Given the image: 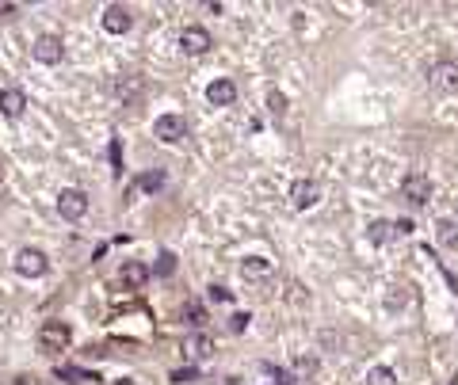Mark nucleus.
Listing matches in <instances>:
<instances>
[{"label": "nucleus", "instance_id": "412c9836", "mask_svg": "<svg viewBox=\"0 0 458 385\" xmlns=\"http://www.w3.org/2000/svg\"><path fill=\"white\" fill-rule=\"evenodd\" d=\"M249 321H252L249 313H233V317H229V332H244V329H249Z\"/></svg>", "mask_w": 458, "mask_h": 385}, {"label": "nucleus", "instance_id": "dca6fc26", "mask_svg": "<svg viewBox=\"0 0 458 385\" xmlns=\"http://www.w3.org/2000/svg\"><path fill=\"white\" fill-rule=\"evenodd\" d=\"M241 271L249 275V278H264V275H272V264H267L264 256H249V259L241 264Z\"/></svg>", "mask_w": 458, "mask_h": 385}, {"label": "nucleus", "instance_id": "2eb2a0df", "mask_svg": "<svg viewBox=\"0 0 458 385\" xmlns=\"http://www.w3.org/2000/svg\"><path fill=\"white\" fill-rule=\"evenodd\" d=\"M436 236H439V244H443V248H455L458 244V221H451V218H439V225H436Z\"/></svg>", "mask_w": 458, "mask_h": 385}, {"label": "nucleus", "instance_id": "0eeeda50", "mask_svg": "<svg viewBox=\"0 0 458 385\" xmlns=\"http://www.w3.org/2000/svg\"><path fill=\"white\" fill-rule=\"evenodd\" d=\"M31 57H35V61H43V65H57V61L65 57L61 38H57V35H38L35 46H31Z\"/></svg>", "mask_w": 458, "mask_h": 385}, {"label": "nucleus", "instance_id": "393cba45", "mask_svg": "<svg viewBox=\"0 0 458 385\" xmlns=\"http://www.w3.org/2000/svg\"><path fill=\"white\" fill-rule=\"evenodd\" d=\"M275 378H279V385H294V378H286L283 370H275Z\"/></svg>", "mask_w": 458, "mask_h": 385}, {"label": "nucleus", "instance_id": "a878e982", "mask_svg": "<svg viewBox=\"0 0 458 385\" xmlns=\"http://www.w3.org/2000/svg\"><path fill=\"white\" fill-rule=\"evenodd\" d=\"M15 385H35V378H27V374H20V378H15Z\"/></svg>", "mask_w": 458, "mask_h": 385}, {"label": "nucleus", "instance_id": "7ed1b4c3", "mask_svg": "<svg viewBox=\"0 0 458 385\" xmlns=\"http://www.w3.org/2000/svg\"><path fill=\"white\" fill-rule=\"evenodd\" d=\"M15 271L23 278H38L50 271V259H46L43 248H20V256H15Z\"/></svg>", "mask_w": 458, "mask_h": 385}, {"label": "nucleus", "instance_id": "f8f14e48", "mask_svg": "<svg viewBox=\"0 0 458 385\" xmlns=\"http://www.w3.org/2000/svg\"><path fill=\"white\" fill-rule=\"evenodd\" d=\"M207 100L214 103V107H229V103L237 100V84H233V80H226V77L214 80V84L207 88Z\"/></svg>", "mask_w": 458, "mask_h": 385}, {"label": "nucleus", "instance_id": "b1692460", "mask_svg": "<svg viewBox=\"0 0 458 385\" xmlns=\"http://www.w3.org/2000/svg\"><path fill=\"white\" fill-rule=\"evenodd\" d=\"M172 267H176V264H172V256H168V252H165V256H161V275H168Z\"/></svg>", "mask_w": 458, "mask_h": 385}, {"label": "nucleus", "instance_id": "6ab92c4d", "mask_svg": "<svg viewBox=\"0 0 458 385\" xmlns=\"http://www.w3.org/2000/svg\"><path fill=\"white\" fill-rule=\"evenodd\" d=\"M267 111H272L275 119H283V114H286V96L283 92H272V96H267Z\"/></svg>", "mask_w": 458, "mask_h": 385}, {"label": "nucleus", "instance_id": "20e7f679", "mask_svg": "<svg viewBox=\"0 0 458 385\" xmlns=\"http://www.w3.org/2000/svg\"><path fill=\"white\" fill-rule=\"evenodd\" d=\"M153 137H161L165 145H176L187 137V122L184 114H161L157 122H153Z\"/></svg>", "mask_w": 458, "mask_h": 385}, {"label": "nucleus", "instance_id": "ddd939ff", "mask_svg": "<svg viewBox=\"0 0 458 385\" xmlns=\"http://www.w3.org/2000/svg\"><path fill=\"white\" fill-rule=\"evenodd\" d=\"M184 355H187V358H195V363H199V358H207V355H210V340H207L202 332L184 335Z\"/></svg>", "mask_w": 458, "mask_h": 385}, {"label": "nucleus", "instance_id": "39448f33", "mask_svg": "<svg viewBox=\"0 0 458 385\" xmlns=\"http://www.w3.org/2000/svg\"><path fill=\"white\" fill-rule=\"evenodd\" d=\"M401 195H405V202H413V206H424V202L431 199V183L424 172H408L405 179H401Z\"/></svg>", "mask_w": 458, "mask_h": 385}, {"label": "nucleus", "instance_id": "f3484780", "mask_svg": "<svg viewBox=\"0 0 458 385\" xmlns=\"http://www.w3.org/2000/svg\"><path fill=\"white\" fill-rule=\"evenodd\" d=\"M397 225H390V221H371V229H367V236H371L374 244H386L390 236H394Z\"/></svg>", "mask_w": 458, "mask_h": 385}, {"label": "nucleus", "instance_id": "423d86ee", "mask_svg": "<svg viewBox=\"0 0 458 385\" xmlns=\"http://www.w3.org/2000/svg\"><path fill=\"white\" fill-rule=\"evenodd\" d=\"M428 84L436 92H458V61H436L428 69Z\"/></svg>", "mask_w": 458, "mask_h": 385}, {"label": "nucleus", "instance_id": "f03ea898", "mask_svg": "<svg viewBox=\"0 0 458 385\" xmlns=\"http://www.w3.org/2000/svg\"><path fill=\"white\" fill-rule=\"evenodd\" d=\"M57 214L65 221H80L88 214V195L80 191V187H65V191L57 195Z\"/></svg>", "mask_w": 458, "mask_h": 385}, {"label": "nucleus", "instance_id": "9d476101", "mask_svg": "<svg viewBox=\"0 0 458 385\" xmlns=\"http://www.w3.org/2000/svg\"><path fill=\"white\" fill-rule=\"evenodd\" d=\"M130 23H134V15H130V8H122V4H111L108 12H103V31H111V35L130 31Z\"/></svg>", "mask_w": 458, "mask_h": 385}, {"label": "nucleus", "instance_id": "1a4fd4ad", "mask_svg": "<svg viewBox=\"0 0 458 385\" xmlns=\"http://www.w3.org/2000/svg\"><path fill=\"white\" fill-rule=\"evenodd\" d=\"M317 199H321V183H317V179H298V183L290 187V206L294 210H309Z\"/></svg>", "mask_w": 458, "mask_h": 385}, {"label": "nucleus", "instance_id": "a211bd4d", "mask_svg": "<svg viewBox=\"0 0 458 385\" xmlns=\"http://www.w3.org/2000/svg\"><path fill=\"white\" fill-rule=\"evenodd\" d=\"M397 382V374L390 370V366H374L371 374H367V385H394Z\"/></svg>", "mask_w": 458, "mask_h": 385}, {"label": "nucleus", "instance_id": "aec40b11", "mask_svg": "<svg viewBox=\"0 0 458 385\" xmlns=\"http://www.w3.org/2000/svg\"><path fill=\"white\" fill-rule=\"evenodd\" d=\"M138 183H142V191H157V187H165V176H161V172H145Z\"/></svg>", "mask_w": 458, "mask_h": 385}, {"label": "nucleus", "instance_id": "5701e85b", "mask_svg": "<svg viewBox=\"0 0 458 385\" xmlns=\"http://www.w3.org/2000/svg\"><path fill=\"white\" fill-rule=\"evenodd\" d=\"M191 378H195L191 366H184V370H172V382H191Z\"/></svg>", "mask_w": 458, "mask_h": 385}, {"label": "nucleus", "instance_id": "4468645a", "mask_svg": "<svg viewBox=\"0 0 458 385\" xmlns=\"http://www.w3.org/2000/svg\"><path fill=\"white\" fill-rule=\"evenodd\" d=\"M122 286H142L145 278H149V267L145 264H138V259H130V264H122Z\"/></svg>", "mask_w": 458, "mask_h": 385}, {"label": "nucleus", "instance_id": "f257e3e1", "mask_svg": "<svg viewBox=\"0 0 458 385\" xmlns=\"http://www.w3.org/2000/svg\"><path fill=\"white\" fill-rule=\"evenodd\" d=\"M73 343V329L65 321H46L43 329H38V347L57 355V351H65Z\"/></svg>", "mask_w": 458, "mask_h": 385}, {"label": "nucleus", "instance_id": "4be33fe9", "mask_svg": "<svg viewBox=\"0 0 458 385\" xmlns=\"http://www.w3.org/2000/svg\"><path fill=\"white\" fill-rule=\"evenodd\" d=\"M233 298V290H226V286H210V301H229Z\"/></svg>", "mask_w": 458, "mask_h": 385}, {"label": "nucleus", "instance_id": "6e6552de", "mask_svg": "<svg viewBox=\"0 0 458 385\" xmlns=\"http://www.w3.org/2000/svg\"><path fill=\"white\" fill-rule=\"evenodd\" d=\"M210 31L207 27H184V35H179V50L184 54H191V57H202L210 50Z\"/></svg>", "mask_w": 458, "mask_h": 385}, {"label": "nucleus", "instance_id": "9b49d317", "mask_svg": "<svg viewBox=\"0 0 458 385\" xmlns=\"http://www.w3.org/2000/svg\"><path fill=\"white\" fill-rule=\"evenodd\" d=\"M23 107H27V96H23L20 88H0V114H8V119H20Z\"/></svg>", "mask_w": 458, "mask_h": 385}]
</instances>
